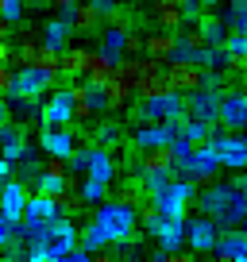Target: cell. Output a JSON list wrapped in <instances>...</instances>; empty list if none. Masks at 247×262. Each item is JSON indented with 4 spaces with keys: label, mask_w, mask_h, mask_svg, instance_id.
Instances as JSON below:
<instances>
[{
    "label": "cell",
    "mask_w": 247,
    "mask_h": 262,
    "mask_svg": "<svg viewBox=\"0 0 247 262\" xmlns=\"http://www.w3.org/2000/svg\"><path fill=\"white\" fill-rule=\"evenodd\" d=\"M139 224H143L139 205L123 201V196L120 201H100V205L93 208V220L81 228V243L97 254V251H105V247H112V243H128Z\"/></svg>",
    "instance_id": "cell-1"
},
{
    "label": "cell",
    "mask_w": 247,
    "mask_h": 262,
    "mask_svg": "<svg viewBox=\"0 0 247 262\" xmlns=\"http://www.w3.org/2000/svg\"><path fill=\"white\" fill-rule=\"evenodd\" d=\"M197 208L209 212L220 228H243V224H247V189H243V178L213 181L209 189H201Z\"/></svg>",
    "instance_id": "cell-2"
},
{
    "label": "cell",
    "mask_w": 247,
    "mask_h": 262,
    "mask_svg": "<svg viewBox=\"0 0 247 262\" xmlns=\"http://www.w3.org/2000/svg\"><path fill=\"white\" fill-rule=\"evenodd\" d=\"M174 158H178V173L181 178H193V181H213L216 170H220V155H216V143H190V139H174Z\"/></svg>",
    "instance_id": "cell-3"
},
{
    "label": "cell",
    "mask_w": 247,
    "mask_h": 262,
    "mask_svg": "<svg viewBox=\"0 0 247 262\" xmlns=\"http://www.w3.org/2000/svg\"><path fill=\"white\" fill-rule=\"evenodd\" d=\"M74 247H81V231L74 228L70 216H58V220L47 224L43 243L27 247V258L31 262H66V254L74 251Z\"/></svg>",
    "instance_id": "cell-4"
},
{
    "label": "cell",
    "mask_w": 247,
    "mask_h": 262,
    "mask_svg": "<svg viewBox=\"0 0 247 262\" xmlns=\"http://www.w3.org/2000/svg\"><path fill=\"white\" fill-rule=\"evenodd\" d=\"M178 116H186V93L178 89L151 93V97H139V104H135L139 123H162V120H178Z\"/></svg>",
    "instance_id": "cell-5"
},
{
    "label": "cell",
    "mask_w": 247,
    "mask_h": 262,
    "mask_svg": "<svg viewBox=\"0 0 247 262\" xmlns=\"http://www.w3.org/2000/svg\"><path fill=\"white\" fill-rule=\"evenodd\" d=\"M151 201L158 205V212H162V216H186L190 201H197V185H193V178H181V173H178L170 185L155 189Z\"/></svg>",
    "instance_id": "cell-6"
},
{
    "label": "cell",
    "mask_w": 247,
    "mask_h": 262,
    "mask_svg": "<svg viewBox=\"0 0 247 262\" xmlns=\"http://www.w3.org/2000/svg\"><path fill=\"white\" fill-rule=\"evenodd\" d=\"M58 81V74H50V70H43L39 62H19L16 66V85H12L8 97H43V93H50ZM4 97V100H8Z\"/></svg>",
    "instance_id": "cell-7"
},
{
    "label": "cell",
    "mask_w": 247,
    "mask_h": 262,
    "mask_svg": "<svg viewBox=\"0 0 247 262\" xmlns=\"http://www.w3.org/2000/svg\"><path fill=\"white\" fill-rule=\"evenodd\" d=\"M213 143H216V155H220L224 170H247V131H228V127H216L213 131Z\"/></svg>",
    "instance_id": "cell-8"
},
{
    "label": "cell",
    "mask_w": 247,
    "mask_h": 262,
    "mask_svg": "<svg viewBox=\"0 0 247 262\" xmlns=\"http://www.w3.org/2000/svg\"><path fill=\"white\" fill-rule=\"evenodd\" d=\"M181 135V127H178V120H162V123H139L135 127V135H132V147L139 150V155H147V150H155V147H170L174 139Z\"/></svg>",
    "instance_id": "cell-9"
},
{
    "label": "cell",
    "mask_w": 247,
    "mask_h": 262,
    "mask_svg": "<svg viewBox=\"0 0 247 262\" xmlns=\"http://www.w3.org/2000/svg\"><path fill=\"white\" fill-rule=\"evenodd\" d=\"M70 123H77V100L66 85V89H54L47 97V104H43V127H70Z\"/></svg>",
    "instance_id": "cell-10"
},
{
    "label": "cell",
    "mask_w": 247,
    "mask_h": 262,
    "mask_svg": "<svg viewBox=\"0 0 247 262\" xmlns=\"http://www.w3.org/2000/svg\"><path fill=\"white\" fill-rule=\"evenodd\" d=\"M220 231H224V228H220L209 212L190 216V235H186V243H190V251H197V254H213L216 243H220Z\"/></svg>",
    "instance_id": "cell-11"
},
{
    "label": "cell",
    "mask_w": 247,
    "mask_h": 262,
    "mask_svg": "<svg viewBox=\"0 0 247 262\" xmlns=\"http://www.w3.org/2000/svg\"><path fill=\"white\" fill-rule=\"evenodd\" d=\"M186 235H190V220L186 216H162L155 228V243H158V258H166L170 251H178V247H186Z\"/></svg>",
    "instance_id": "cell-12"
},
{
    "label": "cell",
    "mask_w": 247,
    "mask_h": 262,
    "mask_svg": "<svg viewBox=\"0 0 247 262\" xmlns=\"http://www.w3.org/2000/svg\"><path fill=\"white\" fill-rule=\"evenodd\" d=\"M220 127L243 131L247 127V89H220Z\"/></svg>",
    "instance_id": "cell-13"
},
{
    "label": "cell",
    "mask_w": 247,
    "mask_h": 262,
    "mask_svg": "<svg viewBox=\"0 0 247 262\" xmlns=\"http://www.w3.org/2000/svg\"><path fill=\"white\" fill-rule=\"evenodd\" d=\"M27 201H31L27 181L24 178H8V181H4V189H0V216H8V220H24V216H27Z\"/></svg>",
    "instance_id": "cell-14"
},
{
    "label": "cell",
    "mask_w": 247,
    "mask_h": 262,
    "mask_svg": "<svg viewBox=\"0 0 247 262\" xmlns=\"http://www.w3.org/2000/svg\"><path fill=\"white\" fill-rule=\"evenodd\" d=\"M39 150H43V155H62V158H70V155L77 150L74 127H43V131H39Z\"/></svg>",
    "instance_id": "cell-15"
},
{
    "label": "cell",
    "mask_w": 247,
    "mask_h": 262,
    "mask_svg": "<svg viewBox=\"0 0 247 262\" xmlns=\"http://www.w3.org/2000/svg\"><path fill=\"white\" fill-rule=\"evenodd\" d=\"M58 216H62V196L35 189V196L27 201V216L24 220L27 224H50V220H58Z\"/></svg>",
    "instance_id": "cell-16"
},
{
    "label": "cell",
    "mask_w": 247,
    "mask_h": 262,
    "mask_svg": "<svg viewBox=\"0 0 247 262\" xmlns=\"http://www.w3.org/2000/svg\"><path fill=\"white\" fill-rule=\"evenodd\" d=\"M162 89H170V81H166V62L143 54V70H139V85H135V93H139V97H151V93H162Z\"/></svg>",
    "instance_id": "cell-17"
},
{
    "label": "cell",
    "mask_w": 247,
    "mask_h": 262,
    "mask_svg": "<svg viewBox=\"0 0 247 262\" xmlns=\"http://www.w3.org/2000/svg\"><path fill=\"white\" fill-rule=\"evenodd\" d=\"M201 66H193V62H166V81H170V89H178V93H193V89H201Z\"/></svg>",
    "instance_id": "cell-18"
},
{
    "label": "cell",
    "mask_w": 247,
    "mask_h": 262,
    "mask_svg": "<svg viewBox=\"0 0 247 262\" xmlns=\"http://www.w3.org/2000/svg\"><path fill=\"white\" fill-rule=\"evenodd\" d=\"M186 112L197 116V120H220V93L213 89H193L190 97H186Z\"/></svg>",
    "instance_id": "cell-19"
},
{
    "label": "cell",
    "mask_w": 247,
    "mask_h": 262,
    "mask_svg": "<svg viewBox=\"0 0 247 262\" xmlns=\"http://www.w3.org/2000/svg\"><path fill=\"white\" fill-rule=\"evenodd\" d=\"M213 254L216 258H228V262H247V231L243 228H224Z\"/></svg>",
    "instance_id": "cell-20"
},
{
    "label": "cell",
    "mask_w": 247,
    "mask_h": 262,
    "mask_svg": "<svg viewBox=\"0 0 247 262\" xmlns=\"http://www.w3.org/2000/svg\"><path fill=\"white\" fill-rule=\"evenodd\" d=\"M24 123H16L12 116H4V123H0V147H4V158H12V162H19V158L27 155V143H24Z\"/></svg>",
    "instance_id": "cell-21"
},
{
    "label": "cell",
    "mask_w": 247,
    "mask_h": 262,
    "mask_svg": "<svg viewBox=\"0 0 247 262\" xmlns=\"http://www.w3.org/2000/svg\"><path fill=\"white\" fill-rule=\"evenodd\" d=\"M85 178L112 185V181H116V158H112V147H100V143H93V162H89V173H85Z\"/></svg>",
    "instance_id": "cell-22"
},
{
    "label": "cell",
    "mask_w": 247,
    "mask_h": 262,
    "mask_svg": "<svg viewBox=\"0 0 247 262\" xmlns=\"http://www.w3.org/2000/svg\"><path fill=\"white\" fill-rule=\"evenodd\" d=\"M128 35H132V27H100V50L112 62H123L128 58Z\"/></svg>",
    "instance_id": "cell-23"
},
{
    "label": "cell",
    "mask_w": 247,
    "mask_h": 262,
    "mask_svg": "<svg viewBox=\"0 0 247 262\" xmlns=\"http://www.w3.org/2000/svg\"><path fill=\"white\" fill-rule=\"evenodd\" d=\"M4 116H12L16 123H35V120H43V104H39V97H8V108H4Z\"/></svg>",
    "instance_id": "cell-24"
},
{
    "label": "cell",
    "mask_w": 247,
    "mask_h": 262,
    "mask_svg": "<svg viewBox=\"0 0 247 262\" xmlns=\"http://www.w3.org/2000/svg\"><path fill=\"white\" fill-rule=\"evenodd\" d=\"M151 12H155L158 27H166V31L186 27V8H181V0H155V4H151Z\"/></svg>",
    "instance_id": "cell-25"
},
{
    "label": "cell",
    "mask_w": 247,
    "mask_h": 262,
    "mask_svg": "<svg viewBox=\"0 0 247 262\" xmlns=\"http://www.w3.org/2000/svg\"><path fill=\"white\" fill-rule=\"evenodd\" d=\"M70 35H77V31H74V24H70V19H62V16H54V19H47V24H43V42H47V47H54V50H66V47H70Z\"/></svg>",
    "instance_id": "cell-26"
},
{
    "label": "cell",
    "mask_w": 247,
    "mask_h": 262,
    "mask_svg": "<svg viewBox=\"0 0 247 262\" xmlns=\"http://www.w3.org/2000/svg\"><path fill=\"white\" fill-rule=\"evenodd\" d=\"M100 27H105L100 8L93 4V0H81V4H77V16H74V31L77 35H97Z\"/></svg>",
    "instance_id": "cell-27"
},
{
    "label": "cell",
    "mask_w": 247,
    "mask_h": 262,
    "mask_svg": "<svg viewBox=\"0 0 247 262\" xmlns=\"http://www.w3.org/2000/svg\"><path fill=\"white\" fill-rule=\"evenodd\" d=\"M178 127H181V139H190V143H205V139H213V131H216V123L213 120H197V116H178Z\"/></svg>",
    "instance_id": "cell-28"
},
{
    "label": "cell",
    "mask_w": 247,
    "mask_h": 262,
    "mask_svg": "<svg viewBox=\"0 0 247 262\" xmlns=\"http://www.w3.org/2000/svg\"><path fill=\"white\" fill-rule=\"evenodd\" d=\"M197 31H201V42H205V47H224L228 35H232V27L224 24V16H205L197 24Z\"/></svg>",
    "instance_id": "cell-29"
},
{
    "label": "cell",
    "mask_w": 247,
    "mask_h": 262,
    "mask_svg": "<svg viewBox=\"0 0 247 262\" xmlns=\"http://www.w3.org/2000/svg\"><path fill=\"white\" fill-rule=\"evenodd\" d=\"M112 74H116V62L97 47V50H93V58H89V70H85V77H89L93 85H108V81H112Z\"/></svg>",
    "instance_id": "cell-30"
},
{
    "label": "cell",
    "mask_w": 247,
    "mask_h": 262,
    "mask_svg": "<svg viewBox=\"0 0 247 262\" xmlns=\"http://www.w3.org/2000/svg\"><path fill=\"white\" fill-rule=\"evenodd\" d=\"M89 58H93V50H85V47H66V50H62V74H66V77H85Z\"/></svg>",
    "instance_id": "cell-31"
},
{
    "label": "cell",
    "mask_w": 247,
    "mask_h": 262,
    "mask_svg": "<svg viewBox=\"0 0 247 262\" xmlns=\"http://www.w3.org/2000/svg\"><path fill=\"white\" fill-rule=\"evenodd\" d=\"M174 42H178V35L162 27V31L147 35V54H151V58H158V62H170V54H174Z\"/></svg>",
    "instance_id": "cell-32"
},
{
    "label": "cell",
    "mask_w": 247,
    "mask_h": 262,
    "mask_svg": "<svg viewBox=\"0 0 247 262\" xmlns=\"http://www.w3.org/2000/svg\"><path fill=\"white\" fill-rule=\"evenodd\" d=\"M39 47H43V27L39 31H35V27H19V47H16L19 62H35Z\"/></svg>",
    "instance_id": "cell-33"
},
{
    "label": "cell",
    "mask_w": 247,
    "mask_h": 262,
    "mask_svg": "<svg viewBox=\"0 0 247 262\" xmlns=\"http://www.w3.org/2000/svg\"><path fill=\"white\" fill-rule=\"evenodd\" d=\"M35 189H43V193H54V196H62L66 189H74V181H70V173H50V170H43L39 178H35Z\"/></svg>",
    "instance_id": "cell-34"
},
{
    "label": "cell",
    "mask_w": 247,
    "mask_h": 262,
    "mask_svg": "<svg viewBox=\"0 0 247 262\" xmlns=\"http://www.w3.org/2000/svg\"><path fill=\"white\" fill-rule=\"evenodd\" d=\"M105 89H108V100H112V112H120V108L128 104V100H132V97H139V93H135L132 85H128V81H120V77H116V74H112V81H108Z\"/></svg>",
    "instance_id": "cell-35"
},
{
    "label": "cell",
    "mask_w": 247,
    "mask_h": 262,
    "mask_svg": "<svg viewBox=\"0 0 247 262\" xmlns=\"http://www.w3.org/2000/svg\"><path fill=\"white\" fill-rule=\"evenodd\" d=\"M77 189H81L85 205H93V208H97L100 201H108V185H105V181H93V178H85V181H81Z\"/></svg>",
    "instance_id": "cell-36"
},
{
    "label": "cell",
    "mask_w": 247,
    "mask_h": 262,
    "mask_svg": "<svg viewBox=\"0 0 247 262\" xmlns=\"http://www.w3.org/2000/svg\"><path fill=\"white\" fill-rule=\"evenodd\" d=\"M24 8H27V0H0V19H4L8 27H19Z\"/></svg>",
    "instance_id": "cell-37"
},
{
    "label": "cell",
    "mask_w": 247,
    "mask_h": 262,
    "mask_svg": "<svg viewBox=\"0 0 247 262\" xmlns=\"http://www.w3.org/2000/svg\"><path fill=\"white\" fill-rule=\"evenodd\" d=\"M35 62H39L43 70H50V74H62V50L47 47V42H43V47H39V54H35Z\"/></svg>",
    "instance_id": "cell-38"
},
{
    "label": "cell",
    "mask_w": 247,
    "mask_h": 262,
    "mask_svg": "<svg viewBox=\"0 0 247 262\" xmlns=\"http://www.w3.org/2000/svg\"><path fill=\"white\" fill-rule=\"evenodd\" d=\"M89 162H93V143L89 147H77L74 155H70V173H81L85 178V173H89Z\"/></svg>",
    "instance_id": "cell-39"
},
{
    "label": "cell",
    "mask_w": 247,
    "mask_h": 262,
    "mask_svg": "<svg viewBox=\"0 0 247 262\" xmlns=\"http://www.w3.org/2000/svg\"><path fill=\"white\" fill-rule=\"evenodd\" d=\"M93 143H100V147H116V143H120V123H116V120L100 123L97 135H93Z\"/></svg>",
    "instance_id": "cell-40"
},
{
    "label": "cell",
    "mask_w": 247,
    "mask_h": 262,
    "mask_svg": "<svg viewBox=\"0 0 247 262\" xmlns=\"http://www.w3.org/2000/svg\"><path fill=\"white\" fill-rule=\"evenodd\" d=\"M39 173H43V162H39V155H35V150L27 147V155L19 158V178H24V181H31V178H39Z\"/></svg>",
    "instance_id": "cell-41"
},
{
    "label": "cell",
    "mask_w": 247,
    "mask_h": 262,
    "mask_svg": "<svg viewBox=\"0 0 247 262\" xmlns=\"http://www.w3.org/2000/svg\"><path fill=\"white\" fill-rule=\"evenodd\" d=\"M105 27H132V8H128V4H120L116 12H108V16H105Z\"/></svg>",
    "instance_id": "cell-42"
},
{
    "label": "cell",
    "mask_w": 247,
    "mask_h": 262,
    "mask_svg": "<svg viewBox=\"0 0 247 262\" xmlns=\"http://www.w3.org/2000/svg\"><path fill=\"white\" fill-rule=\"evenodd\" d=\"M201 89H213V93H220L224 89V70H205V74H201Z\"/></svg>",
    "instance_id": "cell-43"
},
{
    "label": "cell",
    "mask_w": 247,
    "mask_h": 262,
    "mask_svg": "<svg viewBox=\"0 0 247 262\" xmlns=\"http://www.w3.org/2000/svg\"><path fill=\"white\" fill-rule=\"evenodd\" d=\"M224 50H228V54H247V31H232L228 42H224Z\"/></svg>",
    "instance_id": "cell-44"
},
{
    "label": "cell",
    "mask_w": 247,
    "mask_h": 262,
    "mask_svg": "<svg viewBox=\"0 0 247 262\" xmlns=\"http://www.w3.org/2000/svg\"><path fill=\"white\" fill-rule=\"evenodd\" d=\"M128 54H147V35H143V31L128 35Z\"/></svg>",
    "instance_id": "cell-45"
},
{
    "label": "cell",
    "mask_w": 247,
    "mask_h": 262,
    "mask_svg": "<svg viewBox=\"0 0 247 262\" xmlns=\"http://www.w3.org/2000/svg\"><path fill=\"white\" fill-rule=\"evenodd\" d=\"M224 54H228V50H224ZM228 70L243 77V74H247V54H228Z\"/></svg>",
    "instance_id": "cell-46"
},
{
    "label": "cell",
    "mask_w": 247,
    "mask_h": 262,
    "mask_svg": "<svg viewBox=\"0 0 247 262\" xmlns=\"http://www.w3.org/2000/svg\"><path fill=\"white\" fill-rule=\"evenodd\" d=\"M93 4L100 8V16H108V12H116L120 4H132V0H93Z\"/></svg>",
    "instance_id": "cell-47"
},
{
    "label": "cell",
    "mask_w": 247,
    "mask_h": 262,
    "mask_svg": "<svg viewBox=\"0 0 247 262\" xmlns=\"http://www.w3.org/2000/svg\"><path fill=\"white\" fill-rule=\"evenodd\" d=\"M27 4H35V8H50V4H58V0H27Z\"/></svg>",
    "instance_id": "cell-48"
},
{
    "label": "cell",
    "mask_w": 247,
    "mask_h": 262,
    "mask_svg": "<svg viewBox=\"0 0 247 262\" xmlns=\"http://www.w3.org/2000/svg\"><path fill=\"white\" fill-rule=\"evenodd\" d=\"M216 4H220V0H205V8H216Z\"/></svg>",
    "instance_id": "cell-49"
},
{
    "label": "cell",
    "mask_w": 247,
    "mask_h": 262,
    "mask_svg": "<svg viewBox=\"0 0 247 262\" xmlns=\"http://www.w3.org/2000/svg\"><path fill=\"white\" fill-rule=\"evenodd\" d=\"M243 189H247V178H243Z\"/></svg>",
    "instance_id": "cell-50"
},
{
    "label": "cell",
    "mask_w": 247,
    "mask_h": 262,
    "mask_svg": "<svg viewBox=\"0 0 247 262\" xmlns=\"http://www.w3.org/2000/svg\"><path fill=\"white\" fill-rule=\"evenodd\" d=\"M181 4H190V0H181Z\"/></svg>",
    "instance_id": "cell-51"
},
{
    "label": "cell",
    "mask_w": 247,
    "mask_h": 262,
    "mask_svg": "<svg viewBox=\"0 0 247 262\" xmlns=\"http://www.w3.org/2000/svg\"><path fill=\"white\" fill-rule=\"evenodd\" d=\"M243 231H247V224H243Z\"/></svg>",
    "instance_id": "cell-52"
}]
</instances>
